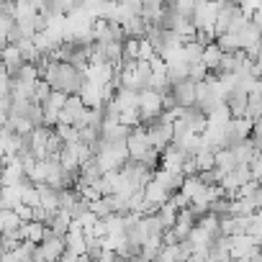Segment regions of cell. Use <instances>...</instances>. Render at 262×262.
<instances>
[{
  "label": "cell",
  "instance_id": "obj_1",
  "mask_svg": "<svg viewBox=\"0 0 262 262\" xmlns=\"http://www.w3.org/2000/svg\"><path fill=\"white\" fill-rule=\"evenodd\" d=\"M165 111V95L160 90H142L139 93V118L142 126H147L149 121L160 118Z\"/></svg>",
  "mask_w": 262,
  "mask_h": 262
},
{
  "label": "cell",
  "instance_id": "obj_2",
  "mask_svg": "<svg viewBox=\"0 0 262 262\" xmlns=\"http://www.w3.org/2000/svg\"><path fill=\"white\" fill-rule=\"evenodd\" d=\"M167 93H170V98H172V103L178 108H190V105H195V98H198V82H193L190 77H185V80L170 85Z\"/></svg>",
  "mask_w": 262,
  "mask_h": 262
},
{
  "label": "cell",
  "instance_id": "obj_3",
  "mask_svg": "<svg viewBox=\"0 0 262 262\" xmlns=\"http://www.w3.org/2000/svg\"><path fill=\"white\" fill-rule=\"evenodd\" d=\"M147 134L152 139V147L157 152H162V149H167L172 144V123L162 121V116H160V118H155V121L147 123Z\"/></svg>",
  "mask_w": 262,
  "mask_h": 262
},
{
  "label": "cell",
  "instance_id": "obj_4",
  "mask_svg": "<svg viewBox=\"0 0 262 262\" xmlns=\"http://www.w3.org/2000/svg\"><path fill=\"white\" fill-rule=\"evenodd\" d=\"M64 249H67V239H64L62 234H54L52 229L47 231V236H44L41 244L36 247V252H39L47 262H59V257L64 254Z\"/></svg>",
  "mask_w": 262,
  "mask_h": 262
},
{
  "label": "cell",
  "instance_id": "obj_5",
  "mask_svg": "<svg viewBox=\"0 0 262 262\" xmlns=\"http://www.w3.org/2000/svg\"><path fill=\"white\" fill-rule=\"evenodd\" d=\"M85 103L80 100V95H67V103L62 105V111H59V123H72V126H77L80 121H82V116H85Z\"/></svg>",
  "mask_w": 262,
  "mask_h": 262
},
{
  "label": "cell",
  "instance_id": "obj_6",
  "mask_svg": "<svg viewBox=\"0 0 262 262\" xmlns=\"http://www.w3.org/2000/svg\"><path fill=\"white\" fill-rule=\"evenodd\" d=\"M254 249H257V244H254V239H252L247 231H244V234H234V236H229V257H231V259L249 257Z\"/></svg>",
  "mask_w": 262,
  "mask_h": 262
},
{
  "label": "cell",
  "instance_id": "obj_7",
  "mask_svg": "<svg viewBox=\"0 0 262 262\" xmlns=\"http://www.w3.org/2000/svg\"><path fill=\"white\" fill-rule=\"evenodd\" d=\"M0 57H3V70L8 72V77H13V75H16V72H18V70L26 64L16 44H8L3 52H0Z\"/></svg>",
  "mask_w": 262,
  "mask_h": 262
},
{
  "label": "cell",
  "instance_id": "obj_8",
  "mask_svg": "<svg viewBox=\"0 0 262 262\" xmlns=\"http://www.w3.org/2000/svg\"><path fill=\"white\" fill-rule=\"evenodd\" d=\"M221 59H224V49L213 41L208 47H203V54H201V64L208 70V72H219L221 67Z\"/></svg>",
  "mask_w": 262,
  "mask_h": 262
},
{
  "label": "cell",
  "instance_id": "obj_9",
  "mask_svg": "<svg viewBox=\"0 0 262 262\" xmlns=\"http://www.w3.org/2000/svg\"><path fill=\"white\" fill-rule=\"evenodd\" d=\"M47 231H49V226L44 224V221H24L21 224V239H29V242H34V244H41V239L47 236Z\"/></svg>",
  "mask_w": 262,
  "mask_h": 262
},
{
  "label": "cell",
  "instance_id": "obj_10",
  "mask_svg": "<svg viewBox=\"0 0 262 262\" xmlns=\"http://www.w3.org/2000/svg\"><path fill=\"white\" fill-rule=\"evenodd\" d=\"M64 239H67V249L70 252H75L77 257L88 254V239H85V231L82 229H70L64 234Z\"/></svg>",
  "mask_w": 262,
  "mask_h": 262
},
{
  "label": "cell",
  "instance_id": "obj_11",
  "mask_svg": "<svg viewBox=\"0 0 262 262\" xmlns=\"http://www.w3.org/2000/svg\"><path fill=\"white\" fill-rule=\"evenodd\" d=\"M47 226H49L54 234H62V236H64V234L70 231V226H72V216H70V211H62V208L54 211V213L49 216V224H47Z\"/></svg>",
  "mask_w": 262,
  "mask_h": 262
},
{
  "label": "cell",
  "instance_id": "obj_12",
  "mask_svg": "<svg viewBox=\"0 0 262 262\" xmlns=\"http://www.w3.org/2000/svg\"><path fill=\"white\" fill-rule=\"evenodd\" d=\"M54 134H57L64 144H75V142H80V128L72 126V123H57V126H54Z\"/></svg>",
  "mask_w": 262,
  "mask_h": 262
},
{
  "label": "cell",
  "instance_id": "obj_13",
  "mask_svg": "<svg viewBox=\"0 0 262 262\" xmlns=\"http://www.w3.org/2000/svg\"><path fill=\"white\" fill-rule=\"evenodd\" d=\"M21 216L13 211V208H3V234H8V231H18L21 229Z\"/></svg>",
  "mask_w": 262,
  "mask_h": 262
},
{
  "label": "cell",
  "instance_id": "obj_14",
  "mask_svg": "<svg viewBox=\"0 0 262 262\" xmlns=\"http://www.w3.org/2000/svg\"><path fill=\"white\" fill-rule=\"evenodd\" d=\"M64 103H67V95H64V93H59V90H52V93H49V98H47L41 105H44V108L62 111V105H64Z\"/></svg>",
  "mask_w": 262,
  "mask_h": 262
},
{
  "label": "cell",
  "instance_id": "obj_15",
  "mask_svg": "<svg viewBox=\"0 0 262 262\" xmlns=\"http://www.w3.org/2000/svg\"><path fill=\"white\" fill-rule=\"evenodd\" d=\"M49 93H52V88H49V82H44V80H39L36 85H34V100L41 105L47 98H49Z\"/></svg>",
  "mask_w": 262,
  "mask_h": 262
},
{
  "label": "cell",
  "instance_id": "obj_16",
  "mask_svg": "<svg viewBox=\"0 0 262 262\" xmlns=\"http://www.w3.org/2000/svg\"><path fill=\"white\" fill-rule=\"evenodd\" d=\"M239 8L244 11V16H252L257 11H262V0H236Z\"/></svg>",
  "mask_w": 262,
  "mask_h": 262
},
{
  "label": "cell",
  "instance_id": "obj_17",
  "mask_svg": "<svg viewBox=\"0 0 262 262\" xmlns=\"http://www.w3.org/2000/svg\"><path fill=\"white\" fill-rule=\"evenodd\" d=\"M93 259H95V262H121L118 252H113V249H100L98 257H93Z\"/></svg>",
  "mask_w": 262,
  "mask_h": 262
},
{
  "label": "cell",
  "instance_id": "obj_18",
  "mask_svg": "<svg viewBox=\"0 0 262 262\" xmlns=\"http://www.w3.org/2000/svg\"><path fill=\"white\" fill-rule=\"evenodd\" d=\"M13 211L21 216V221H31V219H34V208H31V206H26V203H18Z\"/></svg>",
  "mask_w": 262,
  "mask_h": 262
},
{
  "label": "cell",
  "instance_id": "obj_19",
  "mask_svg": "<svg viewBox=\"0 0 262 262\" xmlns=\"http://www.w3.org/2000/svg\"><path fill=\"white\" fill-rule=\"evenodd\" d=\"M249 198H252L254 208H262V185H259V183H257V188H254V193H252Z\"/></svg>",
  "mask_w": 262,
  "mask_h": 262
},
{
  "label": "cell",
  "instance_id": "obj_20",
  "mask_svg": "<svg viewBox=\"0 0 262 262\" xmlns=\"http://www.w3.org/2000/svg\"><path fill=\"white\" fill-rule=\"evenodd\" d=\"M6 160H8V155H6L3 149H0V167H3V165H6Z\"/></svg>",
  "mask_w": 262,
  "mask_h": 262
},
{
  "label": "cell",
  "instance_id": "obj_21",
  "mask_svg": "<svg viewBox=\"0 0 262 262\" xmlns=\"http://www.w3.org/2000/svg\"><path fill=\"white\" fill-rule=\"evenodd\" d=\"M0 234H3V208H0Z\"/></svg>",
  "mask_w": 262,
  "mask_h": 262
}]
</instances>
